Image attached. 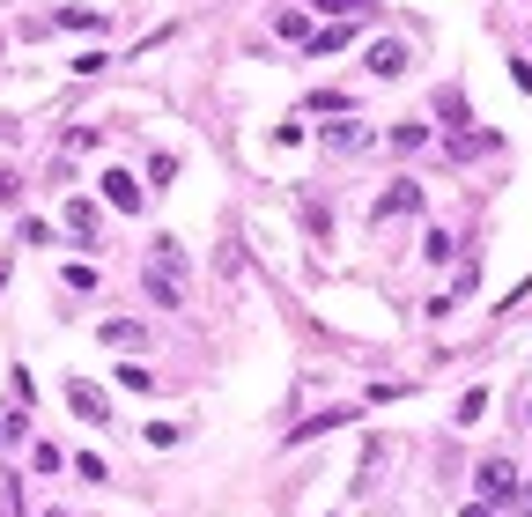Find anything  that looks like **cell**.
Returning <instances> with one entry per match:
<instances>
[{"instance_id": "obj_12", "label": "cell", "mask_w": 532, "mask_h": 517, "mask_svg": "<svg viewBox=\"0 0 532 517\" xmlns=\"http://www.w3.org/2000/svg\"><path fill=\"white\" fill-rule=\"evenodd\" d=\"M23 429H30V414H23V407H0V444H15Z\"/></svg>"}, {"instance_id": "obj_14", "label": "cell", "mask_w": 532, "mask_h": 517, "mask_svg": "<svg viewBox=\"0 0 532 517\" xmlns=\"http://www.w3.org/2000/svg\"><path fill=\"white\" fill-rule=\"evenodd\" d=\"M422 141H429V126H414V119L392 126V148H399V156H407V148H422Z\"/></svg>"}, {"instance_id": "obj_6", "label": "cell", "mask_w": 532, "mask_h": 517, "mask_svg": "<svg viewBox=\"0 0 532 517\" xmlns=\"http://www.w3.org/2000/svg\"><path fill=\"white\" fill-rule=\"evenodd\" d=\"M414 207H422V185H414V178H399L392 193L377 200V222H392V215H414Z\"/></svg>"}, {"instance_id": "obj_15", "label": "cell", "mask_w": 532, "mask_h": 517, "mask_svg": "<svg viewBox=\"0 0 532 517\" xmlns=\"http://www.w3.org/2000/svg\"><path fill=\"white\" fill-rule=\"evenodd\" d=\"M274 30H281V37H303V45H311V23H303L296 8H281V15H274Z\"/></svg>"}, {"instance_id": "obj_16", "label": "cell", "mask_w": 532, "mask_h": 517, "mask_svg": "<svg viewBox=\"0 0 532 517\" xmlns=\"http://www.w3.org/2000/svg\"><path fill=\"white\" fill-rule=\"evenodd\" d=\"M348 45V23H333V30H311V52H340Z\"/></svg>"}, {"instance_id": "obj_2", "label": "cell", "mask_w": 532, "mask_h": 517, "mask_svg": "<svg viewBox=\"0 0 532 517\" xmlns=\"http://www.w3.org/2000/svg\"><path fill=\"white\" fill-rule=\"evenodd\" d=\"M473 481H481V503H510V495H518V466L496 451V458H481V473H473Z\"/></svg>"}, {"instance_id": "obj_1", "label": "cell", "mask_w": 532, "mask_h": 517, "mask_svg": "<svg viewBox=\"0 0 532 517\" xmlns=\"http://www.w3.org/2000/svg\"><path fill=\"white\" fill-rule=\"evenodd\" d=\"M148 296H156L163 311L185 303V244L178 237H156V252H148Z\"/></svg>"}, {"instance_id": "obj_22", "label": "cell", "mask_w": 532, "mask_h": 517, "mask_svg": "<svg viewBox=\"0 0 532 517\" xmlns=\"http://www.w3.org/2000/svg\"><path fill=\"white\" fill-rule=\"evenodd\" d=\"M525 421H532V392H525Z\"/></svg>"}, {"instance_id": "obj_4", "label": "cell", "mask_w": 532, "mask_h": 517, "mask_svg": "<svg viewBox=\"0 0 532 517\" xmlns=\"http://www.w3.org/2000/svg\"><path fill=\"white\" fill-rule=\"evenodd\" d=\"M370 74L377 82H399V74H407V45H399V37H377L370 45Z\"/></svg>"}, {"instance_id": "obj_20", "label": "cell", "mask_w": 532, "mask_h": 517, "mask_svg": "<svg viewBox=\"0 0 532 517\" xmlns=\"http://www.w3.org/2000/svg\"><path fill=\"white\" fill-rule=\"evenodd\" d=\"M459 517H496V503H466Z\"/></svg>"}, {"instance_id": "obj_7", "label": "cell", "mask_w": 532, "mask_h": 517, "mask_svg": "<svg viewBox=\"0 0 532 517\" xmlns=\"http://www.w3.org/2000/svg\"><path fill=\"white\" fill-rule=\"evenodd\" d=\"M67 229L82 244H97V200H67Z\"/></svg>"}, {"instance_id": "obj_19", "label": "cell", "mask_w": 532, "mask_h": 517, "mask_svg": "<svg viewBox=\"0 0 532 517\" xmlns=\"http://www.w3.org/2000/svg\"><path fill=\"white\" fill-rule=\"evenodd\" d=\"M510 510H518V517H532V488H518V495H510Z\"/></svg>"}, {"instance_id": "obj_3", "label": "cell", "mask_w": 532, "mask_h": 517, "mask_svg": "<svg viewBox=\"0 0 532 517\" xmlns=\"http://www.w3.org/2000/svg\"><path fill=\"white\" fill-rule=\"evenodd\" d=\"M104 200L119 207V215H141V178H133V170H104Z\"/></svg>"}, {"instance_id": "obj_9", "label": "cell", "mask_w": 532, "mask_h": 517, "mask_svg": "<svg viewBox=\"0 0 532 517\" xmlns=\"http://www.w3.org/2000/svg\"><path fill=\"white\" fill-rule=\"evenodd\" d=\"M318 8H326L333 23H363V15H377V0H318Z\"/></svg>"}, {"instance_id": "obj_17", "label": "cell", "mask_w": 532, "mask_h": 517, "mask_svg": "<svg viewBox=\"0 0 532 517\" xmlns=\"http://www.w3.org/2000/svg\"><path fill=\"white\" fill-rule=\"evenodd\" d=\"M30 466H37V473H60L67 458H60V444H37V451H30Z\"/></svg>"}, {"instance_id": "obj_13", "label": "cell", "mask_w": 532, "mask_h": 517, "mask_svg": "<svg viewBox=\"0 0 532 517\" xmlns=\"http://www.w3.org/2000/svg\"><path fill=\"white\" fill-rule=\"evenodd\" d=\"M119 385H126V392H148V385H156V370H141V362H119Z\"/></svg>"}, {"instance_id": "obj_21", "label": "cell", "mask_w": 532, "mask_h": 517, "mask_svg": "<svg viewBox=\"0 0 532 517\" xmlns=\"http://www.w3.org/2000/svg\"><path fill=\"white\" fill-rule=\"evenodd\" d=\"M0 289H8V259H0Z\"/></svg>"}, {"instance_id": "obj_10", "label": "cell", "mask_w": 532, "mask_h": 517, "mask_svg": "<svg viewBox=\"0 0 532 517\" xmlns=\"http://www.w3.org/2000/svg\"><path fill=\"white\" fill-rule=\"evenodd\" d=\"M326 141L340 148V156H348V148H363V126H355V119H340V126H326Z\"/></svg>"}, {"instance_id": "obj_18", "label": "cell", "mask_w": 532, "mask_h": 517, "mask_svg": "<svg viewBox=\"0 0 532 517\" xmlns=\"http://www.w3.org/2000/svg\"><path fill=\"white\" fill-rule=\"evenodd\" d=\"M23 200V178H15V170H0V207H15Z\"/></svg>"}, {"instance_id": "obj_11", "label": "cell", "mask_w": 532, "mask_h": 517, "mask_svg": "<svg viewBox=\"0 0 532 517\" xmlns=\"http://www.w3.org/2000/svg\"><path fill=\"white\" fill-rule=\"evenodd\" d=\"M67 30H104V8H60Z\"/></svg>"}, {"instance_id": "obj_8", "label": "cell", "mask_w": 532, "mask_h": 517, "mask_svg": "<svg viewBox=\"0 0 532 517\" xmlns=\"http://www.w3.org/2000/svg\"><path fill=\"white\" fill-rule=\"evenodd\" d=\"M141 325H133V318H104V348H141Z\"/></svg>"}, {"instance_id": "obj_5", "label": "cell", "mask_w": 532, "mask_h": 517, "mask_svg": "<svg viewBox=\"0 0 532 517\" xmlns=\"http://www.w3.org/2000/svg\"><path fill=\"white\" fill-rule=\"evenodd\" d=\"M67 407H74V414H82V421H97V429H104V421H111V407H104V392H97V385H89V377H74V385H67Z\"/></svg>"}]
</instances>
